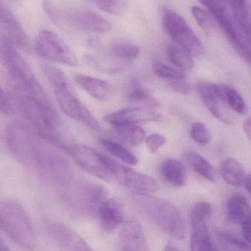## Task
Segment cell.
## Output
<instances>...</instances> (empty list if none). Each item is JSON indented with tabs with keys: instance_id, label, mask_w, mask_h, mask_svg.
Returning a JSON list of instances; mask_svg holds the SVG:
<instances>
[{
	"instance_id": "cell-3",
	"label": "cell",
	"mask_w": 251,
	"mask_h": 251,
	"mask_svg": "<svg viewBox=\"0 0 251 251\" xmlns=\"http://www.w3.org/2000/svg\"><path fill=\"white\" fill-rule=\"evenodd\" d=\"M44 7L50 19L57 25H68L79 30L95 33H106L111 30V23L95 12L65 13L49 1L44 2Z\"/></svg>"
},
{
	"instance_id": "cell-7",
	"label": "cell",
	"mask_w": 251,
	"mask_h": 251,
	"mask_svg": "<svg viewBox=\"0 0 251 251\" xmlns=\"http://www.w3.org/2000/svg\"><path fill=\"white\" fill-rule=\"evenodd\" d=\"M34 47L37 55L46 60L69 66L77 64V57L75 52L53 31H40Z\"/></svg>"
},
{
	"instance_id": "cell-37",
	"label": "cell",
	"mask_w": 251,
	"mask_h": 251,
	"mask_svg": "<svg viewBox=\"0 0 251 251\" xmlns=\"http://www.w3.org/2000/svg\"><path fill=\"white\" fill-rule=\"evenodd\" d=\"M43 71L53 87L68 83L67 78H66L64 72H62L57 68L44 65L43 66Z\"/></svg>"
},
{
	"instance_id": "cell-27",
	"label": "cell",
	"mask_w": 251,
	"mask_h": 251,
	"mask_svg": "<svg viewBox=\"0 0 251 251\" xmlns=\"http://www.w3.org/2000/svg\"><path fill=\"white\" fill-rule=\"evenodd\" d=\"M100 143L106 151L108 152L112 156L120 159L127 165L134 166L138 163V160L135 156H134L122 144H119L116 141H112V140L105 139H101Z\"/></svg>"
},
{
	"instance_id": "cell-10",
	"label": "cell",
	"mask_w": 251,
	"mask_h": 251,
	"mask_svg": "<svg viewBox=\"0 0 251 251\" xmlns=\"http://www.w3.org/2000/svg\"><path fill=\"white\" fill-rule=\"evenodd\" d=\"M196 91L208 110L216 119L227 125L233 123L234 118L224 100L220 85L201 81L196 85Z\"/></svg>"
},
{
	"instance_id": "cell-29",
	"label": "cell",
	"mask_w": 251,
	"mask_h": 251,
	"mask_svg": "<svg viewBox=\"0 0 251 251\" xmlns=\"http://www.w3.org/2000/svg\"><path fill=\"white\" fill-rule=\"evenodd\" d=\"M124 139L132 146H138L144 141L146 132L137 125H124L113 127Z\"/></svg>"
},
{
	"instance_id": "cell-23",
	"label": "cell",
	"mask_w": 251,
	"mask_h": 251,
	"mask_svg": "<svg viewBox=\"0 0 251 251\" xmlns=\"http://www.w3.org/2000/svg\"><path fill=\"white\" fill-rule=\"evenodd\" d=\"M219 174L223 179L233 187H241L246 174L243 165L234 159H227L221 163Z\"/></svg>"
},
{
	"instance_id": "cell-4",
	"label": "cell",
	"mask_w": 251,
	"mask_h": 251,
	"mask_svg": "<svg viewBox=\"0 0 251 251\" xmlns=\"http://www.w3.org/2000/svg\"><path fill=\"white\" fill-rule=\"evenodd\" d=\"M162 22L164 29L177 46L194 57L204 54L203 44L182 16L171 9L164 8Z\"/></svg>"
},
{
	"instance_id": "cell-15",
	"label": "cell",
	"mask_w": 251,
	"mask_h": 251,
	"mask_svg": "<svg viewBox=\"0 0 251 251\" xmlns=\"http://www.w3.org/2000/svg\"><path fill=\"white\" fill-rule=\"evenodd\" d=\"M50 234L56 243L68 251H94L75 230L60 223L50 227Z\"/></svg>"
},
{
	"instance_id": "cell-46",
	"label": "cell",
	"mask_w": 251,
	"mask_h": 251,
	"mask_svg": "<svg viewBox=\"0 0 251 251\" xmlns=\"http://www.w3.org/2000/svg\"><path fill=\"white\" fill-rule=\"evenodd\" d=\"M215 251H220L219 250H218V249H217L216 246H215Z\"/></svg>"
},
{
	"instance_id": "cell-43",
	"label": "cell",
	"mask_w": 251,
	"mask_h": 251,
	"mask_svg": "<svg viewBox=\"0 0 251 251\" xmlns=\"http://www.w3.org/2000/svg\"><path fill=\"white\" fill-rule=\"evenodd\" d=\"M243 184H244L246 190L251 195V174L246 175Z\"/></svg>"
},
{
	"instance_id": "cell-44",
	"label": "cell",
	"mask_w": 251,
	"mask_h": 251,
	"mask_svg": "<svg viewBox=\"0 0 251 251\" xmlns=\"http://www.w3.org/2000/svg\"><path fill=\"white\" fill-rule=\"evenodd\" d=\"M164 251H181L178 250L176 248L174 247V246H168L165 247V250Z\"/></svg>"
},
{
	"instance_id": "cell-22",
	"label": "cell",
	"mask_w": 251,
	"mask_h": 251,
	"mask_svg": "<svg viewBox=\"0 0 251 251\" xmlns=\"http://www.w3.org/2000/svg\"><path fill=\"white\" fill-rule=\"evenodd\" d=\"M184 159L188 166L202 178L212 183L218 181V172L215 168L199 153L187 152L184 154Z\"/></svg>"
},
{
	"instance_id": "cell-9",
	"label": "cell",
	"mask_w": 251,
	"mask_h": 251,
	"mask_svg": "<svg viewBox=\"0 0 251 251\" xmlns=\"http://www.w3.org/2000/svg\"><path fill=\"white\" fill-rule=\"evenodd\" d=\"M54 88L56 100L60 109L67 116L94 131H99L101 129L98 119L72 92L68 83L60 84Z\"/></svg>"
},
{
	"instance_id": "cell-33",
	"label": "cell",
	"mask_w": 251,
	"mask_h": 251,
	"mask_svg": "<svg viewBox=\"0 0 251 251\" xmlns=\"http://www.w3.org/2000/svg\"><path fill=\"white\" fill-rule=\"evenodd\" d=\"M110 53L118 58L133 60L138 57L140 49L131 44H116L110 47Z\"/></svg>"
},
{
	"instance_id": "cell-42",
	"label": "cell",
	"mask_w": 251,
	"mask_h": 251,
	"mask_svg": "<svg viewBox=\"0 0 251 251\" xmlns=\"http://www.w3.org/2000/svg\"><path fill=\"white\" fill-rule=\"evenodd\" d=\"M243 129L248 138L251 141V117L245 119L243 122Z\"/></svg>"
},
{
	"instance_id": "cell-12",
	"label": "cell",
	"mask_w": 251,
	"mask_h": 251,
	"mask_svg": "<svg viewBox=\"0 0 251 251\" xmlns=\"http://www.w3.org/2000/svg\"><path fill=\"white\" fill-rule=\"evenodd\" d=\"M113 181L136 191L156 193L159 190L157 183L153 178L118 162L113 171Z\"/></svg>"
},
{
	"instance_id": "cell-36",
	"label": "cell",
	"mask_w": 251,
	"mask_h": 251,
	"mask_svg": "<svg viewBox=\"0 0 251 251\" xmlns=\"http://www.w3.org/2000/svg\"><path fill=\"white\" fill-rule=\"evenodd\" d=\"M190 137L200 145H206L211 141V134L207 127L201 122H194L190 130Z\"/></svg>"
},
{
	"instance_id": "cell-31",
	"label": "cell",
	"mask_w": 251,
	"mask_h": 251,
	"mask_svg": "<svg viewBox=\"0 0 251 251\" xmlns=\"http://www.w3.org/2000/svg\"><path fill=\"white\" fill-rule=\"evenodd\" d=\"M191 13L199 26L207 35H211L215 29V22L213 17L207 10L201 7L193 6Z\"/></svg>"
},
{
	"instance_id": "cell-14",
	"label": "cell",
	"mask_w": 251,
	"mask_h": 251,
	"mask_svg": "<svg viewBox=\"0 0 251 251\" xmlns=\"http://www.w3.org/2000/svg\"><path fill=\"white\" fill-rule=\"evenodd\" d=\"M104 120L113 127L124 125H137L151 122H160V113L141 108H126L104 116Z\"/></svg>"
},
{
	"instance_id": "cell-41",
	"label": "cell",
	"mask_w": 251,
	"mask_h": 251,
	"mask_svg": "<svg viewBox=\"0 0 251 251\" xmlns=\"http://www.w3.org/2000/svg\"><path fill=\"white\" fill-rule=\"evenodd\" d=\"M243 234L245 240L251 246V220L243 225Z\"/></svg>"
},
{
	"instance_id": "cell-1",
	"label": "cell",
	"mask_w": 251,
	"mask_h": 251,
	"mask_svg": "<svg viewBox=\"0 0 251 251\" xmlns=\"http://www.w3.org/2000/svg\"><path fill=\"white\" fill-rule=\"evenodd\" d=\"M131 200L137 210L162 231L177 240L185 238V221L174 203L166 199L142 193H132Z\"/></svg>"
},
{
	"instance_id": "cell-20",
	"label": "cell",
	"mask_w": 251,
	"mask_h": 251,
	"mask_svg": "<svg viewBox=\"0 0 251 251\" xmlns=\"http://www.w3.org/2000/svg\"><path fill=\"white\" fill-rule=\"evenodd\" d=\"M227 215L231 223L244 225L251 220V209L244 196L236 194L231 196L227 203Z\"/></svg>"
},
{
	"instance_id": "cell-11",
	"label": "cell",
	"mask_w": 251,
	"mask_h": 251,
	"mask_svg": "<svg viewBox=\"0 0 251 251\" xmlns=\"http://www.w3.org/2000/svg\"><path fill=\"white\" fill-rule=\"evenodd\" d=\"M0 37L25 52L31 51L27 35L13 12L0 1Z\"/></svg>"
},
{
	"instance_id": "cell-13",
	"label": "cell",
	"mask_w": 251,
	"mask_h": 251,
	"mask_svg": "<svg viewBox=\"0 0 251 251\" xmlns=\"http://www.w3.org/2000/svg\"><path fill=\"white\" fill-rule=\"evenodd\" d=\"M209 10L212 17L216 20L218 25L222 28L232 45H234L238 40L242 31L239 29L234 22L232 13L230 12L228 2L225 1H211L205 0L201 1Z\"/></svg>"
},
{
	"instance_id": "cell-45",
	"label": "cell",
	"mask_w": 251,
	"mask_h": 251,
	"mask_svg": "<svg viewBox=\"0 0 251 251\" xmlns=\"http://www.w3.org/2000/svg\"><path fill=\"white\" fill-rule=\"evenodd\" d=\"M0 251H11L10 250V249H8V248L7 247V246H5V245L4 244V243H1V241H0Z\"/></svg>"
},
{
	"instance_id": "cell-2",
	"label": "cell",
	"mask_w": 251,
	"mask_h": 251,
	"mask_svg": "<svg viewBox=\"0 0 251 251\" xmlns=\"http://www.w3.org/2000/svg\"><path fill=\"white\" fill-rule=\"evenodd\" d=\"M0 230L22 249L35 246V234L30 218L22 205L14 200H0Z\"/></svg>"
},
{
	"instance_id": "cell-25",
	"label": "cell",
	"mask_w": 251,
	"mask_h": 251,
	"mask_svg": "<svg viewBox=\"0 0 251 251\" xmlns=\"http://www.w3.org/2000/svg\"><path fill=\"white\" fill-rule=\"evenodd\" d=\"M167 55L170 61L181 70H189L194 66L192 56L176 44H171L168 46Z\"/></svg>"
},
{
	"instance_id": "cell-18",
	"label": "cell",
	"mask_w": 251,
	"mask_h": 251,
	"mask_svg": "<svg viewBox=\"0 0 251 251\" xmlns=\"http://www.w3.org/2000/svg\"><path fill=\"white\" fill-rule=\"evenodd\" d=\"M75 80L84 91L96 100L104 101L111 94V85L104 80L80 74L75 75Z\"/></svg>"
},
{
	"instance_id": "cell-34",
	"label": "cell",
	"mask_w": 251,
	"mask_h": 251,
	"mask_svg": "<svg viewBox=\"0 0 251 251\" xmlns=\"http://www.w3.org/2000/svg\"><path fill=\"white\" fill-rule=\"evenodd\" d=\"M96 4L103 11L116 16H122L126 11L129 2L122 0H100L96 1Z\"/></svg>"
},
{
	"instance_id": "cell-5",
	"label": "cell",
	"mask_w": 251,
	"mask_h": 251,
	"mask_svg": "<svg viewBox=\"0 0 251 251\" xmlns=\"http://www.w3.org/2000/svg\"><path fill=\"white\" fill-rule=\"evenodd\" d=\"M67 151L76 165L85 172L105 181H113L117 162L92 147L82 144L69 146Z\"/></svg>"
},
{
	"instance_id": "cell-40",
	"label": "cell",
	"mask_w": 251,
	"mask_h": 251,
	"mask_svg": "<svg viewBox=\"0 0 251 251\" xmlns=\"http://www.w3.org/2000/svg\"><path fill=\"white\" fill-rule=\"evenodd\" d=\"M170 84H171V88L176 92L183 94V95L188 94L190 92V90H191V86H190V84L186 81V79L181 80V81H173V82H170Z\"/></svg>"
},
{
	"instance_id": "cell-17",
	"label": "cell",
	"mask_w": 251,
	"mask_h": 251,
	"mask_svg": "<svg viewBox=\"0 0 251 251\" xmlns=\"http://www.w3.org/2000/svg\"><path fill=\"white\" fill-rule=\"evenodd\" d=\"M120 245L122 251H151L141 225L134 219L128 220L124 223Z\"/></svg>"
},
{
	"instance_id": "cell-6",
	"label": "cell",
	"mask_w": 251,
	"mask_h": 251,
	"mask_svg": "<svg viewBox=\"0 0 251 251\" xmlns=\"http://www.w3.org/2000/svg\"><path fill=\"white\" fill-rule=\"evenodd\" d=\"M107 190L101 184L85 183L69 186L66 199L74 210L82 215L97 216L99 206L107 198Z\"/></svg>"
},
{
	"instance_id": "cell-28",
	"label": "cell",
	"mask_w": 251,
	"mask_h": 251,
	"mask_svg": "<svg viewBox=\"0 0 251 251\" xmlns=\"http://www.w3.org/2000/svg\"><path fill=\"white\" fill-rule=\"evenodd\" d=\"M220 87L223 97L228 107L239 114L246 113L247 112V106L240 93L228 85H221Z\"/></svg>"
},
{
	"instance_id": "cell-32",
	"label": "cell",
	"mask_w": 251,
	"mask_h": 251,
	"mask_svg": "<svg viewBox=\"0 0 251 251\" xmlns=\"http://www.w3.org/2000/svg\"><path fill=\"white\" fill-rule=\"evenodd\" d=\"M153 72L156 76L162 79L166 80L169 81V83L186 79L184 72L174 69L162 62H156L153 64Z\"/></svg>"
},
{
	"instance_id": "cell-19",
	"label": "cell",
	"mask_w": 251,
	"mask_h": 251,
	"mask_svg": "<svg viewBox=\"0 0 251 251\" xmlns=\"http://www.w3.org/2000/svg\"><path fill=\"white\" fill-rule=\"evenodd\" d=\"M159 173L170 185L181 187L187 181V171L184 164L176 159L164 161L159 168Z\"/></svg>"
},
{
	"instance_id": "cell-24",
	"label": "cell",
	"mask_w": 251,
	"mask_h": 251,
	"mask_svg": "<svg viewBox=\"0 0 251 251\" xmlns=\"http://www.w3.org/2000/svg\"><path fill=\"white\" fill-rule=\"evenodd\" d=\"M212 215V206L208 202L196 203L190 211V222L193 231L208 228L207 222Z\"/></svg>"
},
{
	"instance_id": "cell-38",
	"label": "cell",
	"mask_w": 251,
	"mask_h": 251,
	"mask_svg": "<svg viewBox=\"0 0 251 251\" xmlns=\"http://www.w3.org/2000/svg\"><path fill=\"white\" fill-rule=\"evenodd\" d=\"M166 143V138L159 134H153L147 137L146 145L150 153H155Z\"/></svg>"
},
{
	"instance_id": "cell-21",
	"label": "cell",
	"mask_w": 251,
	"mask_h": 251,
	"mask_svg": "<svg viewBox=\"0 0 251 251\" xmlns=\"http://www.w3.org/2000/svg\"><path fill=\"white\" fill-rule=\"evenodd\" d=\"M231 11L236 25L251 40V3L244 0L230 1Z\"/></svg>"
},
{
	"instance_id": "cell-35",
	"label": "cell",
	"mask_w": 251,
	"mask_h": 251,
	"mask_svg": "<svg viewBox=\"0 0 251 251\" xmlns=\"http://www.w3.org/2000/svg\"><path fill=\"white\" fill-rule=\"evenodd\" d=\"M128 99L131 103L144 105L149 109H156V108L159 107V103L157 100L149 95L146 91L142 88H137L135 89H133L128 94Z\"/></svg>"
},
{
	"instance_id": "cell-8",
	"label": "cell",
	"mask_w": 251,
	"mask_h": 251,
	"mask_svg": "<svg viewBox=\"0 0 251 251\" xmlns=\"http://www.w3.org/2000/svg\"><path fill=\"white\" fill-rule=\"evenodd\" d=\"M4 136L7 148L13 157L22 165H32L38 142L30 131L22 124L12 123L6 128Z\"/></svg>"
},
{
	"instance_id": "cell-39",
	"label": "cell",
	"mask_w": 251,
	"mask_h": 251,
	"mask_svg": "<svg viewBox=\"0 0 251 251\" xmlns=\"http://www.w3.org/2000/svg\"><path fill=\"white\" fill-rule=\"evenodd\" d=\"M13 112L14 110L13 103H11L10 97L0 85V113L4 115H11Z\"/></svg>"
},
{
	"instance_id": "cell-16",
	"label": "cell",
	"mask_w": 251,
	"mask_h": 251,
	"mask_svg": "<svg viewBox=\"0 0 251 251\" xmlns=\"http://www.w3.org/2000/svg\"><path fill=\"white\" fill-rule=\"evenodd\" d=\"M97 217L102 229L107 233L116 231L125 220L122 203L115 198H107L99 206Z\"/></svg>"
},
{
	"instance_id": "cell-26",
	"label": "cell",
	"mask_w": 251,
	"mask_h": 251,
	"mask_svg": "<svg viewBox=\"0 0 251 251\" xmlns=\"http://www.w3.org/2000/svg\"><path fill=\"white\" fill-rule=\"evenodd\" d=\"M216 240L223 251H251V246L230 233L218 231Z\"/></svg>"
},
{
	"instance_id": "cell-30",
	"label": "cell",
	"mask_w": 251,
	"mask_h": 251,
	"mask_svg": "<svg viewBox=\"0 0 251 251\" xmlns=\"http://www.w3.org/2000/svg\"><path fill=\"white\" fill-rule=\"evenodd\" d=\"M191 251H215L208 228L193 231L191 237Z\"/></svg>"
}]
</instances>
